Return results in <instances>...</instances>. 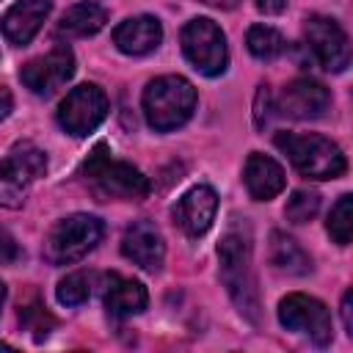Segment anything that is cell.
Segmentation results:
<instances>
[{"label": "cell", "instance_id": "5", "mask_svg": "<svg viewBox=\"0 0 353 353\" xmlns=\"http://www.w3.org/2000/svg\"><path fill=\"white\" fill-rule=\"evenodd\" d=\"M105 226L88 212H74L61 218L44 237V259L50 265H72L97 248Z\"/></svg>", "mask_w": 353, "mask_h": 353}, {"label": "cell", "instance_id": "2", "mask_svg": "<svg viewBox=\"0 0 353 353\" xmlns=\"http://www.w3.org/2000/svg\"><path fill=\"white\" fill-rule=\"evenodd\" d=\"M218 259H221V281L226 284L229 298L245 314L251 323L259 317V292H256V276L251 265V240L240 229H229L218 243Z\"/></svg>", "mask_w": 353, "mask_h": 353}, {"label": "cell", "instance_id": "31", "mask_svg": "<svg viewBox=\"0 0 353 353\" xmlns=\"http://www.w3.org/2000/svg\"><path fill=\"white\" fill-rule=\"evenodd\" d=\"M3 303H6V284L0 281V309H3Z\"/></svg>", "mask_w": 353, "mask_h": 353}, {"label": "cell", "instance_id": "26", "mask_svg": "<svg viewBox=\"0 0 353 353\" xmlns=\"http://www.w3.org/2000/svg\"><path fill=\"white\" fill-rule=\"evenodd\" d=\"M19 259V245H17V240L6 232V229H0V265H14Z\"/></svg>", "mask_w": 353, "mask_h": 353}, {"label": "cell", "instance_id": "28", "mask_svg": "<svg viewBox=\"0 0 353 353\" xmlns=\"http://www.w3.org/2000/svg\"><path fill=\"white\" fill-rule=\"evenodd\" d=\"M256 8L265 14H281L287 8V0H256Z\"/></svg>", "mask_w": 353, "mask_h": 353}, {"label": "cell", "instance_id": "9", "mask_svg": "<svg viewBox=\"0 0 353 353\" xmlns=\"http://www.w3.org/2000/svg\"><path fill=\"white\" fill-rule=\"evenodd\" d=\"M279 323L287 331L303 334L306 339H312L314 345H328L331 342V312L323 301L303 295V292H292L287 298H281L279 303Z\"/></svg>", "mask_w": 353, "mask_h": 353}, {"label": "cell", "instance_id": "12", "mask_svg": "<svg viewBox=\"0 0 353 353\" xmlns=\"http://www.w3.org/2000/svg\"><path fill=\"white\" fill-rule=\"evenodd\" d=\"M331 108V91L314 80V77H295L284 85L276 110L287 119H298V121H309V119H320L325 116V110Z\"/></svg>", "mask_w": 353, "mask_h": 353}, {"label": "cell", "instance_id": "27", "mask_svg": "<svg viewBox=\"0 0 353 353\" xmlns=\"http://www.w3.org/2000/svg\"><path fill=\"white\" fill-rule=\"evenodd\" d=\"M353 292L347 290L345 295H342V320H345V331L347 334H353Z\"/></svg>", "mask_w": 353, "mask_h": 353}, {"label": "cell", "instance_id": "17", "mask_svg": "<svg viewBox=\"0 0 353 353\" xmlns=\"http://www.w3.org/2000/svg\"><path fill=\"white\" fill-rule=\"evenodd\" d=\"M243 182H245V190L251 199L270 201L284 190L287 176H284V168L273 157H268L262 152H251L243 165Z\"/></svg>", "mask_w": 353, "mask_h": 353}, {"label": "cell", "instance_id": "8", "mask_svg": "<svg viewBox=\"0 0 353 353\" xmlns=\"http://www.w3.org/2000/svg\"><path fill=\"white\" fill-rule=\"evenodd\" d=\"M108 116V97L94 83H80L58 105V124L63 132L83 138L94 132Z\"/></svg>", "mask_w": 353, "mask_h": 353}, {"label": "cell", "instance_id": "16", "mask_svg": "<svg viewBox=\"0 0 353 353\" xmlns=\"http://www.w3.org/2000/svg\"><path fill=\"white\" fill-rule=\"evenodd\" d=\"M160 41H163V25L157 17L149 14L130 17L113 30V44L124 55H149L152 50L160 47Z\"/></svg>", "mask_w": 353, "mask_h": 353}, {"label": "cell", "instance_id": "10", "mask_svg": "<svg viewBox=\"0 0 353 353\" xmlns=\"http://www.w3.org/2000/svg\"><path fill=\"white\" fill-rule=\"evenodd\" d=\"M303 41L312 58L328 69V72H342L350 63V44L342 30V25L331 17L312 14L303 25Z\"/></svg>", "mask_w": 353, "mask_h": 353}, {"label": "cell", "instance_id": "15", "mask_svg": "<svg viewBox=\"0 0 353 353\" xmlns=\"http://www.w3.org/2000/svg\"><path fill=\"white\" fill-rule=\"evenodd\" d=\"M50 11H52L50 0H19V3H14L0 19L6 41L14 44V47H25L41 30Z\"/></svg>", "mask_w": 353, "mask_h": 353}, {"label": "cell", "instance_id": "7", "mask_svg": "<svg viewBox=\"0 0 353 353\" xmlns=\"http://www.w3.org/2000/svg\"><path fill=\"white\" fill-rule=\"evenodd\" d=\"M179 41H182V52L185 58L193 63L196 72H201L204 77H218L226 72V63H229V50H226V36L223 30L207 19V17H196L190 19L182 33H179Z\"/></svg>", "mask_w": 353, "mask_h": 353}, {"label": "cell", "instance_id": "21", "mask_svg": "<svg viewBox=\"0 0 353 353\" xmlns=\"http://www.w3.org/2000/svg\"><path fill=\"white\" fill-rule=\"evenodd\" d=\"M245 44H248V52L256 61H276L287 50L284 36L270 25H251L248 36H245Z\"/></svg>", "mask_w": 353, "mask_h": 353}, {"label": "cell", "instance_id": "11", "mask_svg": "<svg viewBox=\"0 0 353 353\" xmlns=\"http://www.w3.org/2000/svg\"><path fill=\"white\" fill-rule=\"evenodd\" d=\"M74 74V52L69 44H55L50 52L30 58L22 69H19V80L28 91L39 94V97H50L52 91H58L69 77Z\"/></svg>", "mask_w": 353, "mask_h": 353}, {"label": "cell", "instance_id": "3", "mask_svg": "<svg viewBox=\"0 0 353 353\" xmlns=\"http://www.w3.org/2000/svg\"><path fill=\"white\" fill-rule=\"evenodd\" d=\"M196 88L182 74H163L154 77L141 97L146 124L157 132H171L182 127L196 110Z\"/></svg>", "mask_w": 353, "mask_h": 353}, {"label": "cell", "instance_id": "29", "mask_svg": "<svg viewBox=\"0 0 353 353\" xmlns=\"http://www.w3.org/2000/svg\"><path fill=\"white\" fill-rule=\"evenodd\" d=\"M11 108H14V97H11V91H8V88H3V85H0V121L11 113Z\"/></svg>", "mask_w": 353, "mask_h": 353}, {"label": "cell", "instance_id": "1", "mask_svg": "<svg viewBox=\"0 0 353 353\" xmlns=\"http://www.w3.org/2000/svg\"><path fill=\"white\" fill-rule=\"evenodd\" d=\"M83 176L88 190L99 201H141L149 196V179L132 165L110 154L105 143H97L83 163Z\"/></svg>", "mask_w": 353, "mask_h": 353}, {"label": "cell", "instance_id": "4", "mask_svg": "<svg viewBox=\"0 0 353 353\" xmlns=\"http://www.w3.org/2000/svg\"><path fill=\"white\" fill-rule=\"evenodd\" d=\"M276 146L287 154L292 168L306 179H336L345 174L347 160L342 149L317 132H276Z\"/></svg>", "mask_w": 353, "mask_h": 353}, {"label": "cell", "instance_id": "6", "mask_svg": "<svg viewBox=\"0 0 353 353\" xmlns=\"http://www.w3.org/2000/svg\"><path fill=\"white\" fill-rule=\"evenodd\" d=\"M47 154L33 141H17L0 157V207L17 210L22 207L28 188L44 176Z\"/></svg>", "mask_w": 353, "mask_h": 353}, {"label": "cell", "instance_id": "19", "mask_svg": "<svg viewBox=\"0 0 353 353\" xmlns=\"http://www.w3.org/2000/svg\"><path fill=\"white\" fill-rule=\"evenodd\" d=\"M105 22H108V11L102 6H97L91 0L74 3L61 14V19L55 25V36H61V39H85V36L99 33L105 28Z\"/></svg>", "mask_w": 353, "mask_h": 353}, {"label": "cell", "instance_id": "14", "mask_svg": "<svg viewBox=\"0 0 353 353\" xmlns=\"http://www.w3.org/2000/svg\"><path fill=\"white\" fill-rule=\"evenodd\" d=\"M121 254L141 270L157 273L165 259V243H163L160 229L146 218L132 221L121 237Z\"/></svg>", "mask_w": 353, "mask_h": 353}, {"label": "cell", "instance_id": "24", "mask_svg": "<svg viewBox=\"0 0 353 353\" xmlns=\"http://www.w3.org/2000/svg\"><path fill=\"white\" fill-rule=\"evenodd\" d=\"M320 210V196L314 190H295L290 199H287V207H284V215L292 221V223H306L317 215Z\"/></svg>", "mask_w": 353, "mask_h": 353}, {"label": "cell", "instance_id": "18", "mask_svg": "<svg viewBox=\"0 0 353 353\" xmlns=\"http://www.w3.org/2000/svg\"><path fill=\"white\" fill-rule=\"evenodd\" d=\"M105 309L110 317H132V314H141L149 303V292L141 281L135 279H124L119 273H110L105 276Z\"/></svg>", "mask_w": 353, "mask_h": 353}, {"label": "cell", "instance_id": "13", "mask_svg": "<svg viewBox=\"0 0 353 353\" xmlns=\"http://www.w3.org/2000/svg\"><path fill=\"white\" fill-rule=\"evenodd\" d=\"M218 212V196L210 185H193L188 193H182L171 210L174 223L188 234V237H201Z\"/></svg>", "mask_w": 353, "mask_h": 353}, {"label": "cell", "instance_id": "20", "mask_svg": "<svg viewBox=\"0 0 353 353\" xmlns=\"http://www.w3.org/2000/svg\"><path fill=\"white\" fill-rule=\"evenodd\" d=\"M270 265L279 273L287 276H306L312 273V256L284 232H273L270 234Z\"/></svg>", "mask_w": 353, "mask_h": 353}, {"label": "cell", "instance_id": "22", "mask_svg": "<svg viewBox=\"0 0 353 353\" xmlns=\"http://www.w3.org/2000/svg\"><path fill=\"white\" fill-rule=\"evenodd\" d=\"M94 273H85V270H74L69 276H63L55 287V295L63 306H80L91 298V290H94Z\"/></svg>", "mask_w": 353, "mask_h": 353}, {"label": "cell", "instance_id": "23", "mask_svg": "<svg viewBox=\"0 0 353 353\" xmlns=\"http://www.w3.org/2000/svg\"><path fill=\"white\" fill-rule=\"evenodd\" d=\"M325 229H328V234H331V240L336 245H347L350 243V234H353V196L350 193L336 199V204L328 212Z\"/></svg>", "mask_w": 353, "mask_h": 353}, {"label": "cell", "instance_id": "30", "mask_svg": "<svg viewBox=\"0 0 353 353\" xmlns=\"http://www.w3.org/2000/svg\"><path fill=\"white\" fill-rule=\"evenodd\" d=\"M199 3H204V6H212V8H234L240 0H199Z\"/></svg>", "mask_w": 353, "mask_h": 353}, {"label": "cell", "instance_id": "25", "mask_svg": "<svg viewBox=\"0 0 353 353\" xmlns=\"http://www.w3.org/2000/svg\"><path fill=\"white\" fill-rule=\"evenodd\" d=\"M19 323H22V328L25 331H30L36 339H44L50 331H52V325H55V317L41 306V303H28V306H22L19 309Z\"/></svg>", "mask_w": 353, "mask_h": 353}]
</instances>
